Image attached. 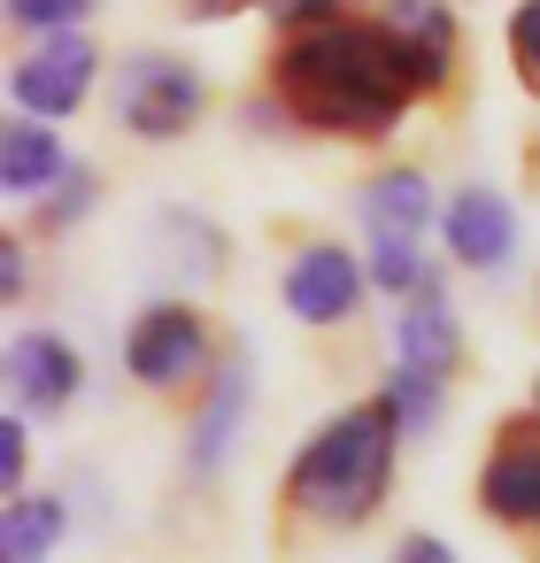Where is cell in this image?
Listing matches in <instances>:
<instances>
[{
    "label": "cell",
    "mask_w": 540,
    "mask_h": 563,
    "mask_svg": "<svg viewBox=\"0 0 540 563\" xmlns=\"http://www.w3.org/2000/svg\"><path fill=\"white\" fill-rule=\"evenodd\" d=\"M271 93L301 132H324V140H386L417 101L386 24H348V16L294 32L271 63Z\"/></svg>",
    "instance_id": "6da1fadb"
},
{
    "label": "cell",
    "mask_w": 540,
    "mask_h": 563,
    "mask_svg": "<svg viewBox=\"0 0 540 563\" xmlns=\"http://www.w3.org/2000/svg\"><path fill=\"white\" fill-rule=\"evenodd\" d=\"M394 455H401V424L386 401H355L332 424H317L301 440V455L286 463V509H301L309 525H371L386 509L394 486Z\"/></svg>",
    "instance_id": "7a4b0ae2"
},
{
    "label": "cell",
    "mask_w": 540,
    "mask_h": 563,
    "mask_svg": "<svg viewBox=\"0 0 540 563\" xmlns=\"http://www.w3.org/2000/svg\"><path fill=\"white\" fill-rule=\"evenodd\" d=\"M355 217H363V240H371V286H386V294H417L432 271H425V224H432V186H425V170H409V163H394V170H378V178H363V194H355Z\"/></svg>",
    "instance_id": "3957f363"
},
{
    "label": "cell",
    "mask_w": 540,
    "mask_h": 563,
    "mask_svg": "<svg viewBox=\"0 0 540 563\" xmlns=\"http://www.w3.org/2000/svg\"><path fill=\"white\" fill-rule=\"evenodd\" d=\"M201 109H209V86H201V70L186 55H132V63H117V124L132 140L163 147V140L194 132Z\"/></svg>",
    "instance_id": "277c9868"
},
{
    "label": "cell",
    "mask_w": 540,
    "mask_h": 563,
    "mask_svg": "<svg viewBox=\"0 0 540 563\" xmlns=\"http://www.w3.org/2000/svg\"><path fill=\"white\" fill-rule=\"evenodd\" d=\"M124 371L147 394H178L186 378L209 371V317L194 301H147L124 332Z\"/></svg>",
    "instance_id": "5b68a950"
},
{
    "label": "cell",
    "mask_w": 540,
    "mask_h": 563,
    "mask_svg": "<svg viewBox=\"0 0 540 563\" xmlns=\"http://www.w3.org/2000/svg\"><path fill=\"white\" fill-rule=\"evenodd\" d=\"M93 70H101V47H93L86 32H55V40H40V47L9 70V101H16L24 117H40V124H63V117L86 109Z\"/></svg>",
    "instance_id": "8992f818"
},
{
    "label": "cell",
    "mask_w": 540,
    "mask_h": 563,
    "mask_svg": "<svg viewBox=\"0 0 540 563\" xmlns=\"http://www.w3.org/2000/svg\"><path fill=\"white\" fill-rule=\"evenodd\" d=\"M363 286H371V271H363L348 247H332V240L294 247V263H286V278H278V294H286V309H294L301 324H348L355 301H363Z\"/></svg>",
    "instance_id": "52a82bcc"
},
{
    "label": "cell",
    "mask_w": 540,
    "mask_h": 563,
    "mask_svg": "<svg viewBox=\"0 0 540 563\" xmlns=\"http://www.w3.org/2000/svg\"><path fill=\"white\" fill-rule=\"evenodd\" d=\"M86 394V355L63 332H16L9 340V401L24 417H63Z\"/></svg>",
    "instance_id": "ba28073f"
},
{
    "label": "cell",
    "mask_w": 540,
    "mask_h": 563,
    "mask_svg": "<svg viewBox=\"0 0 540 563\" xmlns=\"http://www.w3.org/2000/svg\"><path fill=\"white\" fill-rule=\"evenodd\" d=\"M440 232H448V255L463 271H509V255H517V209L494 186H463L440 209Z\"/></svg>",
    "instance_id": "9c48e42d"
},
{
    "label": "cell",
    "mask_w": 540,
    "mask_h": 563,
    "mask_svg": "<svg viewBox=\"0 0 540 563\" xmlns=\"http://www.w3.org/2000/svg\"><path fill=\"white\" fill-rule=\"evenodd\" d=\"M378 24H386V40L401 47L417 93H440V86L455 78V16H448V0H386Z\"/></svg>",
    "instance_id": "30bf717a"
},
{
    "label": "cell",
    "mask_w": 540,
    "mask_h": 563,
    "mask_svg": "<svg viewBox=\"0 0 540 563\" xmlns=\"http://www.w3.org/2000/svg\"><path fill=\"white\" fill-rule=\"evenodd\" d=\"M478 501L502 525H540V424H502V448L478 471Z\"/></svg>",
    "instance_id": "8fae6325"
},
{
    "label": "cell",
    "mask_w": 540,
    "mask_h": 563,
    "mask_svg": "<svg viewBox=\"0 0 540 563\" xmlns=\"http://www.w3.org/2000/svg\"><path fill=\"white\" fill-rule=\"evenodd\" d=\"M394 355L401 371H425V378H448L463 363V324L440 294V278H425L409 301H401V324H394Z\"/></svg>",
    "instance_id": "7c38bea8"
},
{
    "label": "cell",
    "mask_w": 540,
    "mask_h": 563,
    "mask_svg": "<svg viewBox=\"0 0 540 563\" xmlns=\"http://www.w3.org/2000/svg\"><path fill=\"white\" fill-rule=\"evenodd\" d=\"M247 394H255V371H247V355H232V363L209 378V401H201V417H194V432H186V471H194V478H217V471H224V455H232V440H240V424H247Z\"/></svg>",
    "instance_id": "4fadbf2b"
},
{
    "label": "cell",
    "mask_w": 540,
    "mask_h": 563,
    "mask_svg": "<svg viewBox=\"0 0 540 563\" xmlns=\"http://www.w3.org/2000/svg\"><path fill=\"white\" fill-rule=\"evenodd\" d=\"M70 170H78V163L63 155V132H55V124H40V117H16L9 132H0V186H9L16 201H32V194H55Z\"/></svg>",
    "instance_id": "5bb4252c"
},
{
    "label": "cell",
    "mask_w": 540,
    "mask_h": 563,
    "mask_svg": "<svg viewBox=\"0 0 540 563\" xmlns=\"http://www.w3.org/2000/svg\"><path fill=\"white\" fill-rule=\"evenodd\" d=\"M70 532V509L55 494H16L0 509V563H47Z\"/></svg>",
    "instance_id": "9a60e30c"
},
{
    "label": "cell",
    "mask_w": 540,
    "mask_h": 563,
    "mask_svg": "<svg viewBox=\"0 0 540 563\" xmlns=\"http://www.w3.org/2000/svg\"><path fill=\"white\" fill-rule=\"evenodd\" d=\"M386 409H394V424H401V440H417V432H432L440 424V401H448V378H425V371H401L394 363V378H386V394H378Z\"/></svg>",
    "instance_id": "2e32d148"
},
{
    "label": "cell",
    "mask_w": 540,
    "mask_h": 563,
    "mask_svg": "<svg viewBox=\"0 0 540 563\" xmlns=\"http://www.w3.org/2000/svg\"><path fill=\"white\" fill-rule=\"evenodd\" d=\"M93 9H101V0H9V24H16V32H40V40H55V32H78Z\"/></svg>",
    "instance_id": "e0dca14e"
},
{
    "label": "cell",
    "mask_w": 540,
    "mask_h": 563,
    "mask_svg": "<svg viewBox=\"0 0 540 563\" xmlns=\"http://www.w3.org/2000/svg\"><path fill=\"white\" fill-rule=\"evenodd\" d=\"M509 63L540 93V0H517V16H509Z\"/></svg>",
    "instance_id": "ac0fdd59"
},
{
    "label": "cell",
    "mask_w": 540,
    "mask_h": 563,
    "mask_svg": "<svg viewBox=\"0 0 540 563\" xmlns=\"http://www.w3.org/2000/svg\"><path fill=\"white\" fill-rule=\"evenodd\" d=\"M101 201V178L93 170H70L63 186H55V201H47V232H63V224H78L86 209Z\"/></svg>",
    "instance_id": "d6986e66"
},
{
    "label": "cell",
    "mask_w": 540,
    "mask_h": 563,
    "mask_svg": "<svg viewBox=\"0 0 540 563\" xmlns=\"http://www.w3.org/2000/svg\"><path fill=\"white\" fill-rule=\"evenodd\" d=\"M0 486H9V501L24 494V409L0 417Z\"/></svg>",
    "instance_id": "ffe728a7"
},
{
    "label": "cell",
    "mask_w": 540,
    "mask_h": 563,
    "mask_svg": "<svg viewBox=\"0 0 540 563\" xmlns=\"http://www.w3.org/2000/svg\"><path fill=\"white\" fill-rule=\"evenodd\" d=\"M263 9H271L278 24H301V32H309V24H332L348 0H263Z\"/></svg>",
    "instance_id": "44dd1931"
},
{
    "label": "cell",
    "mask_w": 540,
    "mask_h": 563,
    "mask_svg": "<svg viewBox=\"0 0 540 563\" xmlns=\"http://www.w3.org/2000/svg\"><path fill=\"white\" fill-rule=\"evenodd\" d=\"M394 563H463L448 540H432V532H409L401 548H394Z\"/></svg>",
    "instance_id": "7402d4cb"
},
{
    "label": "cell",
    "mask_w": 540,
    "mask_h": 563,
    "mask_svg": "<svg viewBox=\"0 0 540 563\" xmlns=\"http://www.w3.org/2000/svg\"><path fill=\"white\" fill-rule=\"evenodd\" d=\"M232 9H240V0H186V16H201V24L209 16H232Z\"/></svg>",
    "instance_id": "603a6c76"
},
{
    "label": "cell",
    "mask_w": 540,
    "mask_h": 563,
    "mask_svg": "<svg viewBox=\"0 0 540 563\" xmlns=\"http://www.w3.org/2000/svg\"><path fill=\"white\" fill-rule=\"evenodd\" d=\"M532 417H540V378H532Z\"/></svg>",
    "instance_id": "cb8c5ba5"
}]
</instances>
